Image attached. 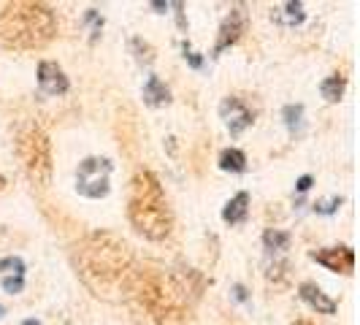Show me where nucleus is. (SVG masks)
<instances>
[{"label":"nucleus","mask_w":360,"mask_h":325,"mask_svg":"<svg viewBox=\"0 0 360 325\" xmlns=\"http://www.w3.org/2000/svg\"><path fill=\"white\" fill-rule=\"evenodd\" d=\"M198 271H165L158 266H133L125 276L120 298L139 325H187L190 307L203 290Z\"/></svg>","instance_id":"f257e3e1"},{"label":"nucleus","mask_w":360,"mask_h":325,"mask_svg":"<svg viewBox=\"0 0 360 325\" xmlns=\"http://www.w3.org/2000/svg\"><path fill=\"white\" fill-rule=\"evenodd\" d=\"M73 269L92 295L114 301L133 269V250L122 236L92 231L73 247Z\"/></svg>","instance_id":"f03ea898"},{"label":"nucleus","mask_w":360,"mask_h":325,"mask_svg":"<svg viewBox=\"0 0 360 325\" xmlns=\"http://www.w3.org/2000/svg\"><path fill=\"white\" fill-rule=\"evenodd\" d=\"M127 219L136 234L149 241H165L174 231L168 198L162 193L160 179L149 168H139L127 184Z\"/></svg>","instance_id":"7ed1b4c3"},{"label":"nucleus","mask_w":360,"mask_h":325,"mask_svg":"<svg viewBox=\"0 0 360 325\" xmlns=\"http://www.w3.org/2000/svg\"><path fill=\"white\" fill-rule=\"evenodd\" d=\"M57 36V19L46 3L14 0L0 8V44L6 49L33 52Z\"/></svg>","instance_id":"20e7f679"},{"label":"nucleus","mask_w":360,"mask_h":325,"mask_svg":"<svg viewBox=\"0 0 360 325\" xmlns=\"http://www.w3.org/2000/svg\"><path fill=\"white\" fill-rule=\"evenodd\" d=\"M17 158L27 174V179L38 184V187H49L52 181V141L44 133V127L38 122H22L17 127Z\"/></svg>","instance_id":"39448f33"},{"label":"nucleus","mask_w":360,"mask_h":325,"mask_svg":"<svg viewBox=\"0 0 360 325\" xmlns=\"http://www.w3.org/2000/svg\"><path fill=\"white\" fill-rule=\"evenodd\" d=\"M111 168L114 162L108 158H84L76 168V193L84 198H106L111 190Z\"/></svg>","instance_id":"423d86ee"},{"label":"nucleus","mask_w":360,"mask_h":325,"mask_svg":"<svg viewBox=\"0 0 360 325\" xmlns=\"http://www.w3.org/2000/svg\"><path fill=\"white\" fill-rule=\"evenodd\" d=\"M247 30V11H244V6H233L231 11H228V17L222 19V25H219V33H217V44H214V57L225 52V49H231L236 41L241 38V33Z\"/></svg>","instance_id":"0eeeda50"},{"label":"nucleus","mask_w":360,"mask_h":325,"mask_svg":"<svg viewBox=\"0 0 360 325\" xmlns=\"http://www.w3.org/2000/svg\"><path fill=\"white\" fill-rule=\"evenodd\" d=\"M219 120L231 130V136H241V133L255 122V114L250 111V106H247L241 98L228 95V98L219 103Z\"/></svg>","instance_id":"6e6552de"},{"label":"nucleus","mask_w":360,"mask_h":325,"mask_svg":"<svg viewBox=\"0 0 360 325\" xmlns=\"http://www.w3.org/2000/svg\"><path fill=\"white\" fill-rule=\"evenodd\" d=\"M309 257H311L314 263L325 266L328 271H333V274H352V269H355V253H352V247H347V244L314 250V253H309Z\"/></svg>","instance_id":"1a4fd4ad"},{"label":"nucleus","mask_w":360,"mask_h":325,"mask_svg":"<svg viewBox=\"0 0 360 325\" xmlns=\"http://www.w3.org/2000/svg\"><path fill=\"white\" fill-rule=\"evenodd\" d=\"M38 87L46 92V95H65V92L71 90V82H68L65 71L57 63L41 60L38 63Z\"/></svg>","instance_id":"9d476101"},{"label":"nucleus","mask_w":360,"mask_h":325,"mask_svg":"<svg viewBox=\"0 0 360 325\" xmlns=\"http://www.w3.org/2000/svg\"><path fill=\"white\" fill-rule=\"evenodd\" d=\"M298 293H301V298H304L317 314H336V309H339L336 301H333L330 295H325L323 288H320L317 282H301V285H298Z\"/></svg>","instance_id":"9b49d317"},{"label":"nucleus","mask_w":360,"mask_h":325,"mask_svg":"<svg viewBox=\"0 0 360 325\" xmlns=\"http://www.w3.org/2000/svg\"><path fill=\"white\" fill-rule=\"evenodd\" d=\"M141 95H144L146 106H152V108H160L171 103V90L165 87V82H160V76H155V73L144 82Z\"/></svg>","instance_id":"f8f14e48"},{"label":"nucleus","mask_w":360,"mask_h":325,"mask_svg":"<svg viewBox=\"0 0 360 325\" xmlns=\"http://www.w3.org/2000/svg\"><path fill=\"white\" fill-rule=\"evenodd\" d=\"M250 217V193H236L233 198L225 203V209H222V219L228 222V225H241L244 219Z\"/></svg>","instance_id":"ddd939ff"},{"label":"nucleus","mask_w":360,"mask_h":325,"mask_svg":"<svg viewBox=\"0 0 360 325\" xmlns=\"http://www.w3.org/2000/svg\"><path fill=\"white\" fill-rule=\"evenodd\" d=\"M219 168L231 171V174H244L247 171V155L236 146H228V149L219 152Z\"/></svg>","instance_id":"4468645a"},{"label":"nucleus","mask_w":360,"mask_h":325,"mask_svg":"<svg viewBox=\"0 0 360 325\" xmlns=\"http://www.w3.org/2000/svg\"><path fill=\"white\" fill-rule=\"evenodd\" d=\"M344 90H347V79H344L342 73L328 76V79H323V84H320V92H323V98L328 103H339L344 98Z\"/></svg>","instance_id":"2eb2a0df"},{"label":"nucleus","mask_w":360,"mask_h":325,"mask_svg":"<svg viewBox=\"0 0 360 325\" xmlns=\"http://www.w3.org/2000/svg\"><path fill=\"white\" fill-rule=\"evenodd\" d=\"M282 120H285L290 133L298 136L304 130V106L301 103H288V106L282 108Z\"/></svg>","instance_id":"dca6fc26"},{"label":"nucleus","mask_w":360,"mask_h":325,"mask_svg":"<svg viewBox=\"0 0 360 325\" xmlns=\"http://www.w3.org/2000/svg\"><path fill=\"white\" fill-rule=\"evenodd\" d=\"M263 244L269 253H285L290 247V234L288 231H279V228H269L263 234Z\"/></svg>","instance_id":"f3484780"},{"label":"nucleus","mask_w":360,"mask_h":325,"mask_svg":"<svg viewBox=\"0 0 360 325\" xmlns=\"http://www.w3.org/2000/svg\"><path fill=\"white\" fill-rule=\"evenodd\" d=\"M266 276H269V282L274 285V288H279V290L288 288V285H290V263H288V260L274 263V266H269Z\"/></svg>","instance_id":"a211bd4d"},{"label":"nucleus","mask_w":360,"mask_h":325,"mask_svg":"<svg viewBox=\"0 0 360 325\" xmlns=\"http://www.w3.org/2000/svg\"><path fill=\"white\" fill-rule=\"evenodd\" d=\"M282 11H285V17H274L276 22H285V25H301L304 19H307V11H304V3H295V0H290L282 6Z\"/></svg>","instance_id":"6ab92c4d"},{"label":"nucleus","mask_w":360,"mask_h":325,"mask_svg":"<svg viewBox=\"0 0 360 325\" xmlns=\"http://www.w3.org/2000/svg\"><path fill=\"white\" fill-rule=\"evenodd\" d=\"M130 49L136 54V60H139V65H152L155 63V46L144 41V38H133L130 41Z\"/></svg>","instance_id":"aec40b11"},{"label":"nucleus","mask_w":360,"mask_h":325,"mask_svg":"<svg viewBox=\"0 0 360 325\" xmlns=\"http://www.w3.org/2000/svg\"><path fill=\"white\" fill-rule=\"evenodd\" d=\"M0 271H3L6 276H25V260L17 257V255L3 257V260H0Z\"/></svg>","instance_id":"412c9836"},{"label":"nucleus","mask_w":360,"mask_h":325,"mask_svg":"<svg viewBox=\"0 0 360 325\" xmlns=\"http://www.w3.org/2000/svg\"><path fill=\"white\" fill-rule=\"evenodd\" d=\"M342 203H344L342 196H333L330 200H317V203H314V212H317V215H333Z\"/></svg>","instance_id":"4be33fe9"},{"label":"nucleus","mask_w":360,"mask_h":325,"mask_svg":"<svg viewBox=\"0 0 360 325\" xmlns=\"http://www.w3.org/2000/svg\"><path fill=\"white\" fill-rule=\"evenodd\" d=\"M3 290L8 295H17L25 290V276H3Z\"/></svg>","instance_id":"5701e85b"},{"label":"nucleus","mask_w":360,"mask_h":325,"mask_svg":"<svg viewBox=\"0 0 360 325\" xmlns=\"http://www.w3.org/2000/svg\"><path fill=\"white\" fill-rule=\"evenodd\" d=\"M181 49H184V60H187V63H190V65H193V68H203V57H200L198 52H193V49H190V44H187V41H184V44H181Z\"/></svg>","instance_id":"b1692460"},{"label":"nucleus","mask_w":360,"mask_h":325,"mask_svg":"<svg viewBox=\"0 0 360 325\" xmlns=\"http://www.w3.org/2000/svg\"><path fill=\"white\" fill-rule=\"evenodd\" d=\"M311 184H314V179H311L309 174H304L301 179L295 181V190H298V193H307V190H311Z\"/></svg>","instance_id":"393cba45"},{"label":"nucleus","mask_w":360,"mask_h":325,"mask_svg":"<svg viewBox=\"0 0 360 325\" xmlns=\"http://www.w3.org/2000/svg\"><path fill=\"white\" fill-rule=\"evenodd\" d=\"M233 298H236V301H250L247 288H244V285H233Z\"/></svg>","instance_id":"a878e982"},{"label":"nucleus","mask_w":360,"mask_h":325,"mask_svg":"<svg viewBox=\"0 0 360 325\" xmlns=\"http://www.w3.org/2000/svg\"><path fill=\"white\" fill-rule=\"evenodd\" d=\"M149 6H152V8L158 11V14H165V11L171 8V3H160V0H155V3H149Z\"/></svg>","instance_id":"bb28decb"},{"label":"nucleus","mask_w":360,"mask_h":325,"mask_svg":"<svg viewBox=\"0 0 360 325\" xmlns=\"http://www.w3.org/2000/svg\"><path fill=\"white\" fill-rule=\"evenodd\" d=\"M22 325H41V323H38V320H33V317H30V320H25V323H22Z\"/></svg>","instance_id":"cd10ccee"},{"label":"nucleus","mask_w":360,"mask_h":325,"mask_svg":"<svg viewBox=\"0 0 360 325\" xmlns=\"http://www.w3.org/2000/svg\"><path fill=\"white\" fill-rule=\"evenodd\" d=\"M292 325H311V323H309V320H295Z\"/></svg>","instance_id":"c85d7f7f"},{"label":"nucleus","mask_w":360,"mask_h":325,"mask_svg":"<svg viewBox=\"0 0 360 325\" xmlns=\"http://www.w3.org/2000/svg\"><path fill=\"white\" fill-rule=\"evenodd\" d=\"M3 314H6V309H3V307H0V317H3Z\"/></svg>","instance_id":"c756f323"}]
</instances>
